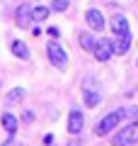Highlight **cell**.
<instances>
[{"mask_svg": "<svg viewBox=\"0 0 138 146\" xmlns=\"http://www.w3.org/2000/svg\"><path fill=\"white\" fill-rule=\"evenodd\" d=\"M126 117H128L126 107H121V110H114V112H109L107 117H102V119L97 122V127H95V134H97V136H107L109 131H112L114 127H119V122H121V119H126Z\"/></svg>", "mask_w": 138, "mask_h": 146, "instance_id": "6da1fadb", "label": "cell"}, {"mask_svg": "<svg viewBox=\"0 0 138 146\" xmlns=\"http://www.w3.org/2000/svg\"><path fill=\"white\" fill-rule=\"evenodd\" d=\"M133 144H138V119L121 127L112 139V146H133Z\"/></svg>", "mask_w": 138, "mask_h": 146, "instance_id": "7a4b0ae2", "label": "cell"}, {"mask_svg": "<svg viewBox=\"0 0 138 146\" xmlns=\"http://www.w3.org/2000/svg\"><path fill=\"white\" fill-rule=\"evenodd\" d=\"M46 54H49V61H51L58 71H66V66H68V54H66V49H61L56 42H51L49 46H46Z\"/></svg>", "mask_w": 138, "mask_h": 146, "instance_id": "3957f363", "label": "cell"}, {"mask_svg": "<svg viewBox=\"0 0 138 146\" xmlns=\"http://www.w3.org/2000/svg\"><path fill=\"white\" fill-rule=\"evenodd\" d=\"M92 54H95V58L97 61H102V63H107L109 58L114 56V42L112 39H97V44H95V49H92Z\"/></svg>", "mask_w": 138, "mask_h": 146, "instance_id": "277c9868", "label": "cell"}, {"mask_svg": "<svg viewBox=\"0 0 138 146\" xmlns=\"http://www.w3.org/2000/svg\"><path fill=\"white\" fill-rule=\"evenodd\" d=\"M85 22L90 25L92 32H104V15L97 7H90V10L85 12Z\"/></svg>", "mask_w": 138, "mask_h": 146, "instance_id": "5b68a950", "label": "cell"}, {"mask_svg": "<svg viewBox=\"0 0 138 146\" xmlns=\"http://www.w3.org/2000/svg\"><path fill=\"white\" fill-rule=\"evenodd\" d=\"M32 10H34V7H29V5H20V7H17V15H15L17 27L27 29V27H29L32 22H34V15H32Z\"/></svg>", "mask_w": 138, "mask_h": 146, "instance_id": "8992f818", "label": "cell"}, {"mask_svg": "<svg viewBox=\"0 0 138 146\" xmlns=\"http://www.w3.org/2000/svg\"><path fill=\"white\" fill-rule=\"evenodd\" d=\"M82 98H85V105L87 107H97L99 100H102V95H99V90L95 88V85H82Z\"/></svg>", "mask_w": 138, "mask_h": 146, "instance_id": "52a82bcc", "label": "cell"}, {"mask_svg": "<svg viewBox=\"0 0 138 146\" xmlns=\"http://www.w3.org/2000/svg\"><path fill=\"white\" fill-rule=\"evenodd\" d=\"M112 32L116 36H124V34H131V27H128V20L124 15H114L112 17Z\"/></svg>", "mask_w": 138, "mask_h": 146, "instance_id": "ba28073f", "label": "cell"}, {"mask_svg": "<svg viewBox=\"0 0 138 146\" xmlns=\"http://www.w3.org/2000/svg\"><path fill=\"white\" fill-rule=\"evenodd\" d=\"M85 127V117H82L80 110H73L70 115H68V131L70 134H78V131Z\"/></svg>", "mask_w": 138, "mask_h": 146, "instance_id": "9c48e42d", "label": "cell"}, {"mask_svg": "<svg viewBox=\"0 0 138 146\" xmlns=\"http://www.w3.org/2000/svg\"><path fill=\"white\" fill-rule=\"evenodd\" d=\"M128 49H131V34L116 36V42H114V54H119V56H126Z\"/></svg>", "mask_w": 138, "mask_h": 146, "instance_id": "30bf717a", "label": "cell"}, {"mask_svg": "<svg viewBox=\"0 0 138 146\" xmlns=\"http://www.w3.org/2000/svg\"><path fill=\"white\" fill-rule=\"evenodd\" d=\"M0 122H3V129L7 131V136H15V131H17V117L15 115L5 112V115L0 117Z\"/></svg>", "mask_w": 138, "mask_h": 146, "instance_id": "8fae6325", "label": "cell"}, {"mask_svg": "<svg viewBox=\"0 0 138 146\" xmlns=\"http://www.w3.org/2000/svg\"><path fill=\"white\" fill-rule=\"evenodd\" d=\"M10 49H12V54H15L17 58H29V49H27V44L24 42H20V39H15V42L10 44Z\"/></svg>", "mask_w": 138, "mask_h": 146, "instance_id": "7c38bea8", "label": "cell"}, {"mask_svg": "<svg viewBox=\"0 0 138 146\" xmlns=\"http://www.w3.org/2000/svg\"><path fill=\"white\" fill-rule=\"evenodd\" d=\"M78 42H80V46L85 49V51H92V49H95V44H97V39H95V36H92L90 32H80Z\"/></svg>", "mask_w": 138, "mask_h": 146, "instance_id": "4fadbf2b", "label": "cell"}, {"mask_svg": "<svg viewBox=\"0 0 138 146\" xmlns=\"http://www.w3.org/2000/svg\"><path fill=\"white\" fill-rule=\"evenodd\" d=\"M24 98V88H12L10 93H7V98H5V102L7 105H17L20 100Z\"/></svg>", "mask_w": 138, "mask_h": 146, "instance_id": "5bb4252c", "label": "cell"}, {"mask_svg": "<svg viewBox=\"0 0 138 146\" xmlns=\"http://www.w3.org/2000/svg\"><path fill=\"white\" fill-rule=\"evenodd\" d=\"M32 15H34V22H44L46 17L51 15V7H44V5H41V7H34Z\"/></svg>", "mask_w": 138, "mask_h": 146, "instance_id": "9a60e30c", "label": "cell"}, {"mask_svg": "<svg viewBox=\"0 0 138 146\" xmlns=\"http://www.w3.org/2000/svg\"><path fill=\"white\" fill-rule=\"evenodd\" d=\"M70 7V0H51V10L53 12H66Z\"/></svg>", "mask_w": 138, "mask_h": 146, "instance_id": "2e32d148", "label": "cell"}, {"mask_svg": "<svg viewBox=\"0 0 138 146\" xmlns=\"http://www.w3.org/2000/svg\"><path fill=\"white\" fill-rule=\"evenodd\" d=\"M22 119L24 122H34V112H32V110H24V112H22Z\"/></svg>", "mask_w": 138, "mask_h": 146, "instance_id": "e0dca14e", "label": "cell"}, {"mask_svg": "<svg viewBox=\"0 0 138 146\" xmlns=\"http://www.w3.org/2000/svg\"><path fill=\"white\" fill-rule=\"evenodd\" d=\"M126 112H128V117L138 119V105H136V107H126Z\"/></svg>", "mask_w": 138, "mask_h": 146, "instance_id": "ac0fdd59", "label": "cell"}, {"mask_svg": "<svg viewBox=\"0 0 138 146\" xmlns=\"http://www.w3.org/2000/svg\"><path fill=\"white\" fill-rule=\"evenodd\" d=\"M44 146H53V134H46L44 136Z\"/></svg>", "mask_w": 138, "mask_h": 146, "instance_id": "d6986e66", "label": "cell"}, {"mask_svg": "<svg viewBox=\"0 0 138 146\" xmlns=\"http://www.w3.org/2000/svg\"><path fill=\"white\" fill-rule=\"evenodd\" d=\"M0 146H20V144H17V141H15V139H12V136H10V139H7L5 144H0Z\"/></svg>", "mask_w": 138, "mask_h": 146, "instance_id": "ffe728a7", "label": "cell"}, {"mask_svg": "<svg viewBox=\"0 0 138 146\" xmlns=\"http://www.w3.org/2000/svg\"><path fill=\"white\" fill-rule=\"evenodd\" d=\"M49 34H51V36H58L61 32H58V27H49Z\"/></svg>", "mask_w": 138, "mask_h": 146, "instance_id": "44dd1931", "label": "cell"}, {"mask_svg": "<svg viewBox=\"0 0 138 146\" xmlns=\"http://www.w3.org/2000/svg\"><path fill=\"white\" fill-rule=\"evenodd\" d=\"M80 144H82L80 139H73V141H70V144H68V146H80Z\"/></svg>", "mask_w": 138, "mask_h": 146, "instance_id": "7402d4cb", "label": "cell"}, {"mask_svg": "<svg viewBox=\"0 0 138 146\" xmlns=\"http://www.w3.org/2000/svg\"><path fill=\"white\" fill-rule=\"evenodd\" d=\"M136 63H138V61H136Z\"/></svg>", "mask_w": 138, "mask_h": 146, "instance_id": "603a6c76", "label": "cell"}]
</instances>
